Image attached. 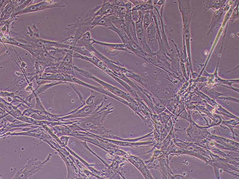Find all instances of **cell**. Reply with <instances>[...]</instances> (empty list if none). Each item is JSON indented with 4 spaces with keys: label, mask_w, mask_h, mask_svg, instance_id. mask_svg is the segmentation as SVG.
<instances>
[{
    "label": "cell",
    "mask_w": 239,
    "mask_h": 179,
    "mask_svg": "<svg viewBox=\"0 0 239 179\" xmlns=\"http://www.w3.org/2000/svg\"><path fill=\"white\" fill-rule=\"evenodd\" d=\"M61 79L67 81L81 85L87 89H90L102 93L110 97L119 100L116 95L101 87H97L89 84L79 79L75 76L71 75H61Z\"/></svg>",
    "instance_id": "6da1fadb"
},
{
    "label": "cell",
    "mask_w": 239,
    "mask_h": 179,
    "mask_svg": "<svg viewBox=\"0 0 239 179\" xmlns=\"http://www.w3.org/2000/svg\"><path fill=\"white\" fill-rule=\"evenodd\" d=\"M73 68L76 70L78 72L79 74L82 75L100 84L105 90L110 92L114 95H117L120 96H122L123 95V92L120 90L97 78L91 73L79 69L75 67H73Z\"/></svg>",
    "instance_id": "7a4b0ae2"
},
{
    "label": "cell",
    "mask_w": 239,
    "mask_h": 179,
    "mask_svg": "<svg viewBox=\"0 0 239 179\" xmlns=\"http://www.w3.org/2000/svg\"><path fill=\"white\" fill-rule=\"evenodd\" d=\"M104 103H95L92 105H86L83 107L85 104H83L79 107L76 109L74 113L71 116L74 118L84 117L92 114L99 110L103 106Z\"/></svg>",
    "instance_id": "3957f363"
},
{
    "label": "cell",
    "mask_w": 239,
    "mask_h": 179,
    "mask_svg": "<svg viewBox=\"0 0 239 179\" xmlns=\"http://www.w3.org/2000/svg\"><path fill=\"white\" fill-rule=\"evenodd\" d=\"M155 33V30L154 26L153 24H151L150 26L147 29L146 32V37L150 38L152 40H154Z\"/></svg>",
    "instance_id": "277c9868"
},
{
    "label": "cell",
    "mask_w": 239,
    "mask_h": 179,
    "mask_svg": "<svg viewBox=\"0 0 239 179\" xmlns=\"http://www.w3.org/2000/svg\"><path fill=\"white\" fill-rule=\"evenodd\" d=\"M69 84H70V86L72 88V89L74 90V91L78 95L80 100L82 102L83 104L85 103V101L83 100V97L82 95L79 91L77 89V88L73 84H72L71 83H69Z\"/></svg>",
    "instance_id": "5b68a950"
},
{
    "label": "cell",
    "mask_w": 239,
    "mask_h": 179,
    "mask_svg": "<svg viewBox=\"0 0 239 179\" xmlns=\"http://www.w3.org/2000/svg\"><path fill=\"white\" fill-rule=\"evenodd\" d=\"M150 17L148 13H147L145 16L144 20V28H146L149 24L151 21Z\"/></svg>",
    "instance_id": "8992f818"
}]
</instances>
